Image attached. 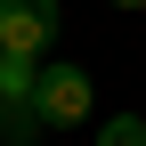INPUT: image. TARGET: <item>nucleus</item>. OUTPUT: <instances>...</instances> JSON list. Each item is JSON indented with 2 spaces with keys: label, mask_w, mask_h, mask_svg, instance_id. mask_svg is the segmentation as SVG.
<instances>
[{
  "label": "nucleus",
  "mask_w": 146,
  "mask_h": 146,
  "mask_svg": "<svg viewBox=\"0 0 146 146\" xmlns=\"http://www.w3.org/2000/svg\"><path fill=\"white\" fill-rule=\"evenodd\" d=\"M41 57H0V146H33L41 138Z\"/></svg>",
  "instance_id": "obj_2"
},
{
  "label": "nucleus",
  "mask_w": 146,
  "mask_h": 146,
  "mask_svg": "<svg viewBox=\"0 0 146 146\" xmlns=\"http://www.w3.org/2000/svg\"><path fill=\"white\" fill-rule=\"evenodd\" d=\"M57 49V0H0V57H49Z\"/></svg>",
  "instance_id": "obj_3"
},
{
  "label": "nucleus",
  "mask_w": 146,
  "mask_h": 146,
  "mask_svg": "<svg viewBox=\"0 0 146 146\" xmlns=\"http://www.w3.org/2000/svg\"><path fill=\"white\" fill-rule=\"evenodd\" d=\"M33 106H41V130H81L89 106H98V81H89V65H49L41 57V89H33Z\"/></svg>",
  "instance_id": "obj_1"
},
{
  "label": "nucleus",
  "mask_w": 146,
  "mask_h": 146,
  "mask_svg": "<svg viewBox=\"0 0 146 146\" xmlns=\"http://www.w3.org/2000/svg\"><path fill=\"white\" fill-rule=\"evenodd\" d=\"M98 146H146V114H114L98 130Z\"/></svg>",
  "instance_id": "obj_4"
},
{
  "label": "nucleus",
  "mask_w": 146,
  "mask_h": 146,
  "mask_svg": "<svg viewBox=\"0 0 146 146\" xmlns=\"http://www.w3.org/2000/svg\"><path fill=\"white\" fill-rule=\"evenodd\" d=\"M114 8H146V0H114Z\"/></svg>",
  "instance_id": "obj_5"
}]
</instances>
